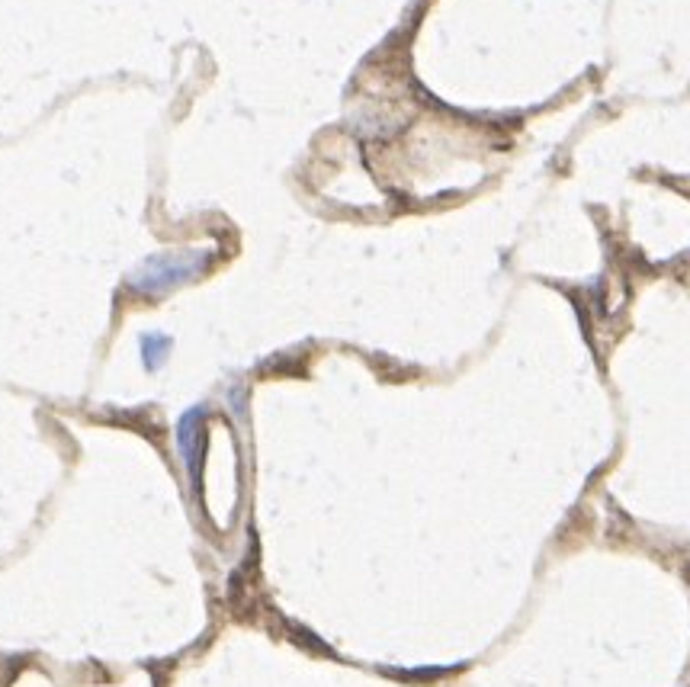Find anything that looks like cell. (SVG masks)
Here are the masks:
<instances>
[{
    "instance_id": "1",
    "label": "cell",
    "mask_w": 690,
    "mask_h": 687,
    "mask_svg": "<svg viewBox=\"0 0 690 687\" xmlns=\"http://www.w3.org/2000/svg\"><path fill=\"white\" fill-rule=\"evenodd\" d=\"M180 456L187 463V472L193 479H199L206 456V431H203V411H190L180 424Z\"/></svg>"
}]
</instances>
